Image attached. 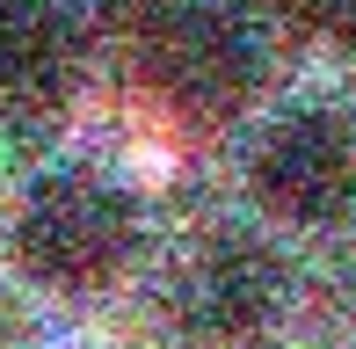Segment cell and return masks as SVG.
<instances>
[{
    "label": "cell",
    "mask_w": 356,
    "mask_h": 349,
    "mask_svg": "<svg viewBox=\"0 0 356 349\" xmlns=\"http://www.w3.org/2000/svg\"><path fill=\"white\" fill-rule=\"evenodd\" d=\"M0 241L29 291L102 298L145 255V197L102 161H51L15 189Z\"/></svg>",
    "instance_id": "obj_1"
},
{
    "label": "cell",
    "mask_w": 356,
    "mask_h": 349,
    "mask_svg": "<svg viewBox=\"0 0 356 349\" xmlns=\"http://www.w3.org/2000/svg\"><path fill=\"white\" fill-rule=\"evenodd\" d=\"M138 88L189 131H225L262 102L269 44L233 0H160L131 37Z\"/></svg>",
    "instance_id": "obj_2"
},
{
    "label": "cell",
    "mask_w": 356,
    "mask_h": 349,
    "mask_svg": "<svg viewBox=\"0 0 356 349\" xmlns=\"http://www.w3.org/2000/svg\"><path fill=\"white\" fill-rule=\"evenodd\" d=\"M248 204L277 233H334L356 218V117L327 95L269 109L240 153Z\"/></svg>",
    "instance_id": "obj_3"
},
{
    "label": "cell",
    "mask_w": 356,
    "mask_h": 349,
    "mask_svg": "<svg viewBox=\"0 0 356 349\" xmlns=\"http://www.w3.org/2000/svg\"><path fill=\"white\" fill-rule=\"evenodd\" d=\"M291 306V255L262 226H204L168 269V320L197 349H248Z\"/></svg>",
    "instance_id": "obj_4"
},
{
    "label": "cell",
    "mask_w": 356,
    "mask_h": 349,
    "mask_svg": "<svg viewBox=\"0 0 356 349\" xmlns=\"http://www.w3.org/2000/svg\"><path fill=\"white\" fill-rule=\"evenodd\" d=\"M88 81V29L66 0H0V117H66Z\"/></svg>",
    "instance_id": "obj_5"
},
{
    "label": "cell",
    "mask_w": 356,
    "mask_h": 349,
    "mask_svg": "<svg viewBox=\"0 0 356 349\" xmlns=\"http://www.w3.org/2000/svg\"><path fill=\"white\" fill-rule=\"evenodd\" d=\"M284 15L305 29V37L356 51V0H284Z\"/></svg>",
    "instance_id": "obj_6"
},
{
    "label": "cell",
    "mask_w": 356,
    "mask_h": 349,
    "mask_svg": "<svg viewBox=\"0 0 356 349\" xmlns=\"http://www.w3.org/2000/svg\"><path fill=\"white\" fill-rule=\"evenodd\" d=\"M0 349H51V342H0Z\"/></svg>",
    "instance_id": "obj_7"
}]
</instances>
